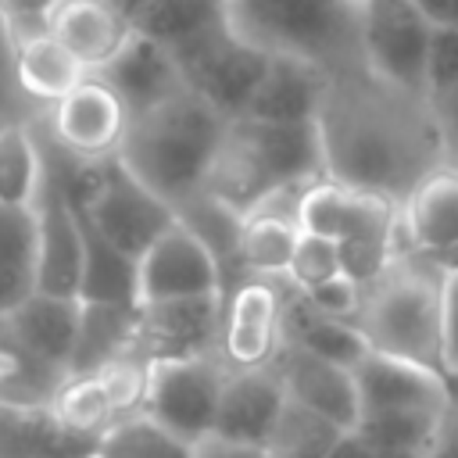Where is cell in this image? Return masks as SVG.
Returning <instances> with one entry per match:
<instances>
[{
  "label": "cell",
  "mask_w": 458,
  "mask_h": 458,
  "mask_svg": "<svg viewBox=\"0 0 458 458\" xmlns=\"http://www.w3.org/2000/svg\"><path fill=\"white\" fill-rule=\"evenodd\" d=\"M315 125L326 175L394 204L444 161L426 97L383 82L365 64L329 75Z\"/></svg>",
  "instance_id": "cell-1"
},
{
  "label": "cell",
  "mask_w": 458,
  "mask_h": 458,
  "mask_svg": "<svg viewBox=\"0 0 458 458\" xmlns=\"http://www.w3.org/2000/svg\"><path fill=\"white\" fill-rule=\"evenodd\" d=\"M225 129L229 122L222 114H215L190 89H179L175 97L129 118L118 161L175 211L204 186Z\"/></svg>",
  "instance_id": "cell-2"
},
{
  "label": "cell",
  "mask_w": 458,
  "mask_h": 458,
  "mask_svg": "<svg viewBox=\"0 0 458 458\" xmlns=\"http://www.w3.org/2000/svg\"><path fill=\"white\" fill-rule=\"evenodd\" d=\"M318 179L329 175L315 122L283 125L236 118L229 122L218 157L200 190L247 218L268 193L283 186H308Z\"/></svg>",
  "instance_id": "cell-3"
},
{
  "label": "cell",
  "mask_w": 458,
  "mask_h": 458,
  "mask_svg": "<svg viewBox=\"0 0 458 458\" xmlns=\"http://www.w3.org/2000/svg\"><path fill=\"white\" fill-rule=\"evenodd\" d=\"M440 293L444 272L422 254H401L379 279L361 286L354 329L376 354L404 358L444 372Z\"/></svg>",
  "instance_id": "cell-4"
},
{
  "label": "cell",
  "mask_w": 458,
  "mask_h": 458,
  "mask_svg": "<svg viewBox=\"0 0 458 458\" xmlns=\"http://www.w3.org/2000/svg\"><path fill=\"white\" fill-rule=\"evenodd\" d=\"M225 25L250 47L308 61L326 75L361 64L358 11L333 0H225Z\"/></svg>",
  "instance_id": "cell-5"
},
{
  "label": "cell",
  "mask_w": 458,
  "mask_h": 458,
  "mask_svg": "<svg viewBox=\"0 0 458 458\" xmlns=\"http://www.w3.org/2000/svg\"><path fill=\"white\" fill-rule=\"evenodd\" d=\"M179 75L193 97H200L215 114L225 122L243 118L265 68L268 54L240 39L225 21L211 25L208 32L172 47Z\"/></svg>",
  "instance_id": "cell-6"
},
{
  "label": "cell",
  "mask_w": 458,
  "mask_h": 458,
  "mask_svg": "<svg viewBox=\"0 0 458 458\" xmlns=\"http://www.w3.org/2000/svg\"><path fill=\"white\" fill-rule=\"evenodd\" d=\"M433 25L411 0H365L358 7L361 64L383 82L426 97V57Z\"/></svg>",
  "instance_id": "cell-7"
},
{
  "label": "cell",
  "mask_w": 458,
  "mask_h": 458,
  "mask_svg": "<svg viewBox=\"0 0 458 458\" xmlns=\"http://www.w3.org/2000/svg\"><path fill=\"white\" fill-rule=\"evenodd\" d=\"M290 293L293 290L283 279L261 276H247L225 290L218 340V358L225 369H261L279 358Z\"/></svg>",
  "instance_id": "cell-8"
},
{
  "label": "cell",
  "mask_w": 458,
  "mask_h": 458,
  "mask_svg": "<svg viewBox=\"0 0 458 458\" xmlns=\"http://www.w3.org/2000/svg\"><path fill=\"white\" fill-rule=\"evenodd\" d=\"M225 361L218 354L190 358V361H161L150 369L143 415L182 437L186 444H200L215 433L218 397L225 383Z\"/></svg>",
  "instance_id": "cell-9"
},
{
  "label": "cell",
  "mask_w": 458,
  "mask_h": 458,
  "mask_svg": "<svg viewBox=\"0 0 458 458\" xmlns=\"http://www.w3.org/2000/svg\"><path fill=\"white\" fill-rule=\"evenodd\" d=\"M297 225L301 233H315L333 243L390 240L397 247V258L411 254L404 229H401V204L379 193H369V190L344 186L336 179H318L304 190L301 208H297Z\"/></svg>",
  "instance_id": "cell-10"
},
{
  "label": "cell",
  "mask_w": 458,
  "mask_h": 458,
  "mask_svg": "<svg viewBox=\"0 0 458 458\" xmlns=\"http://www.w3.org/2000/svg\"><path fill=\"white\" fill-rule=\"evenodd\" d=\"M39 125L64 154L79 161H107L122 150L129 111L100 75H86L68 97L39 114Z\"/></svg>",
  "instance_id": "cell-11"
},
{
  "label": "cell",
  "mask_w": 458,
  "mask_h": 458,
  "mask_svg": "<svg viewBox=\"0 0 458 458\" xmlns=\"http://www.w3.org/2000/svg\"><path fill=\"white\" fill-rule=\"evenodd\" d=\"M218 340H222V297L136 304L132 351L143 354L150 365L218 354Z\"/></svg>",
  "instance_id": "cell-12"
},
{
  "label": "cell",
  "mask_w": 458,
  "mask_h": 458,
  "mask_svg": "<svg viewBox=\"0 0 458 458\" xmlns=\"http://www.w3.org/2000/svg\"><path fill=\"white\" fill-rule=\"evenodd\" d=\"M186 297H225V279L211 250L186 229H165L136 261V301H186Z\"/></svg>",
  "instance_id": "cell-13"
},
{
  "label": "cell",
  "mask_w": 458,
  "mask_h": 458,
  "mask_svg": "<svg viewBox=\"0 0 458 458\" xmlns=\"http://www.w3.org/2000/svg\"><path fill=\"white\" fill-rule=\"evenodd\" d=\"M32 211L39 229V293L79 297V279H82L79 215L47 165H43V182L32 200Z\"/></svg>",
  "instance_id": "cell-14"
},
{
  "label": "cell",
  "mask_w": 458,
  "mask_h": 458,
  "mask_svg": "<svg viewBox=\"0 0 458 458\" xmlns=\"http://www.w3.org/2000/svg\"><path fill=\"white\" fill-rule=\"evenodd\" d=\"M283 408H286V386L279 379L276 361L261 369H229L211 437L265 447L272 429L279 426Z\"/></svg>",
  "instance_id": "cell-15"
},
{
  "label": "cell",
  "mask_w": 458,
  "mask_h": 458,
  "mask_svg": "<svg viewBox=\"0 0 458 458\" xmlns=\"http://www.w3.org/2000/svg\"><path fill=\"white\" fill-rule=\"evenodd\" d=\"M279 379L286 386V401L326 419L336 429H354L361 411H358V394H354V376L347 365L315 358L301 347L283 344L276 358Z\"/></svg>",
  "instance_id": "cell-16"
},
{
  "label": "cell",
  "mask_w": 458,
  "mask_h": 458,
  "mask_svg": "<svg viewBox=\"0 0 458 458\" xmlns=\"http://www.w3.org/2000/svg\"><path fill=\"white\" fill-rule=\"evenodd\" d=\"M351 376H354L361 419L383 415V411H411V408H444L447 404L440 372L404 361V358L369 351L365 358L354 361Z\"/></svg>",
  "instance_id": "cell-17"
},
{
  "label": "cell",
  "mask_w": 458,
  "mask_h": 458,
  "mask_svg": "<svg viewBox=\"0 0 458 458\" xmlns=\"http://www.w3.org/2000/svg\"><path fill=\"white\" fill-rule=\"evenodd\" d=\"M401 229L411 254L437 261L458 243V165H433L401 200Z\"/></svg>",
  "instance_id": "cell-18"
},
{
  "label": "cell",
  "mask_w": 458,
  "mask_h": 458,
  "mask_svg": "<svg viewBox=\"0 0 458 458\" xmlns=\"http://www.w3.org/2000/svg\"><path fill=\"white\" fill-rule=\"evenodd\" d=\"M50 32L86 75H100L132 43L136 21L107 0H61Z\"/></svg>",
  "instance_id": "cell-19"
},
{
  "label": "cell",
  "mask_w": 458,
  "mask_h": 458,
  "mask_svg": "<svg viewBox=\"0 0 458 458\" xmlns=\"http://www.w3.org/2000/svg\"><path fill=\"white\" fill-rule=\"evenodd\" d=\"M79 318H82L79 297H54V293L36 290L29 301H21L14 311H7L0 318V326L32 358H39L50 369L68 372L75 340H79Z\"/></svg>",
  "instance_id": "cell-20"
},
{
  "label": "cell",
  "mask_w": 458,
  "mask_h": 458,
  "mask_svg": "<svg viewBox=\"0 0 458 458\" xmlns=\"http://www.w3.org/2000/svg\"><path fill=\"white\" fill-rule=\"evenodd\" d=\"M100 79L118 93L129 118L161 104V100H168V97H175L179 89H186L172 50L161 47L157 39L143 36V32L132 36V43L100 72Z\"/></svg>",
  "instance_id": "cell-21"
},
{
  "label": "cell",
  "mask_w": 458,
  "mask_h": 458,
  "mask_svg": "<svg viewBox=\"0 0 458 458\" xmlns=\"http://www.w3.org/2000/svg\"><path fill=\"white\" fill-rule=\"evenodd\" d=\"M326 82L329 75L308 61L297 57H272L268 54V68L243 111V118L250 122H315L322 97H326Z\"/></svg>",
  "instance_id": "cell-22"
},
{
  "label": "cell",
  "mask_w": 458,
  "mask_h": 458,
  "mask_svg": "<svg viewBox=\"0 0 458 458\" xmlns=\"http://www.w3.org/2000/svg\"><path fill=\"white\" fill-rule=\"evenodd\" d=\"M97 444L68 429L54 404L0 401V458H93Z\"/></svg>",
  "instance_id": "cell-23"
},
{
  "label": "cell",
  "mask_w": 458,
  "mask_h": 458,
  "mask_svg": "<svg viewBox=\"0 0 458 458\" xmlns=\"http://www.w3.org/2000/svg\"><path fill=\"white\" fill-rule=\"evenodd\" d=\"M64 190V186H61ZM72 200V197H68ZM75 208V204H72ZM79 215V233H82V279H79V301L89 304H125L136 308V258L118 250L86 215Z\"/></svg>",
  "instance_id": "cell-24"
},
{
  "label": "cell",
  "mask_w": 458,
  "mask_h": 458,
  "mask_svg": "<svg viewBox=\"0 0 458 458\" xmlns=\"http://www.w3.org/2000/svg\"><path fill=\"white\" fill-rule=\"evenodd\" d=\"M39 290V229L32 208L0 204V318Z\"/></svg>",
  "instance_id": "cell-25"
},
{
  "label": "cell",
  "mask_w": 458,
  "mask_h": 458,
  "mask_svg": "<svg viewBox=\"0 0 458 458\" xmlns=\"http://www.w3.org/2000/svg\"><path fill=\"white\" fill-rule=\"evenodd\" d=\"M14 54V79H18V89L21 97L43 114L50 111L61 97H68L82 79V64L57 43L54 32L39 36V39H29L21 43Z\"/></svg>",
  "instance_id": "cell-26"
},
{
  "label": "cell",
  "mask_w": 458,
  "mask_h": 458,
  "mask_svg": "<svg viewBox=\"0 0 458 458\" xmlns=\"http://www.w3.org/2000/svg\"><path fill=\"white\" fill-rule=\"evenodd\" d=\"M283 344L301 347V351H308L315 358L347 365V369H354V361L369 354L361 333L351 322H336V318H326V315L311 311L301 301V293H290L286 322H283Z\"/></svg>",
  "instance_id": "cell-27"
},
{
  "label": "cell",
  "mask_w": 458,
  "mask_h": 458,
  "mask_svg": "<svg viewBox=\"0 0 458 458\" xmlns=\"http://www.w3.org/2000/svg\"><path fill=\"white\" fill-rule=\"evenodd\" d=\"M175 222L186 225L218 261L225 290L233 283H240V261H236V247H240V229H243V215H236L233 208H225L222 200H215L211 193L197 190L193 197H186L175 208Z\"/></svg>",
  "instance_id": "cell-28"
},
{
  "label": "cell",
  "mask_w": 458,
  "mask_h": 458,
  "mask_svg": "<svg viewBox=\"0 0 458 458\" xmlns=\"http://www.w3.org/2000/svg\"><path fill=\"white\" fill-rule=\"evenodd\" d=\"M132 329H136V308L82 301L79 340H75L68 372H93V369L122 358L132 347Z\"/></svg>",
  "instance_id": "cell-29"
},
{
  "label": "cell",
  "mask_w": 458,
  "mask_h": 458,
  "mask_svg": "<svg viewBox=\"0 0 458 458\" xmlns=\"http://www.w3.org/2000/svg\"><path fill=\"white\" fill-rule=\"evenodd\" d=\"M43 182V150L32 118H7L0 125V204L32 208Z\"/></svg>",
  "instance_id": "cell-30"
},
{
  "label": "cell",
  "mask_w": 458,
  "mask_h": 458,
  "mask_svg": "<svg viewBox=\"0 0 458 458\" xmlns=\"http://www.w3.org/2000/svg\"><path fill=\"white\" fill-rule=\"evenodd\" d=\"M301 240V225L276 215H247L240 229V279L261 276V279H283L293 258V247Z\"/></svg>",
  "instance_id": "cell-31"
},
{
  "label": "cell",
  "mask_w": 458,
  "mask_h": 458,
  "mask_svg": "<svg viewBox=\"0 0 458 458\" xmlns=\"http://www.w3.org/2000/svg\"><path fill=\"white\" fill-rule=\"evenodd\" d=\"M50 404L68 429L93 437V440H100L114 422H122L118 404L107 383L100 379V372H68Z\"/></svg>",
  "instance_id": "cell-32"
},
{
  "label": "cell",
  "mask_w": 458,
  "mask_h": 458,
  "mask_svg": "<svg viewBox=\"0 0 458 458\" xmlns=\"http://www.w3.org/2000/svg\"><path fill=\"white\" fill-rule=\"evenodd\" d=\"M225 21L222 0H143L136 14V32L157 39L161 47H179L211 25Z\"/></svg>",
  "instance_id": "cell-33"
},
{
  "label": "cell",
  "mask_w": 458,
  "mask_h": 458,
  "mask_svg": "<svg viewBox=\"0 0 458 458\" xmlns=\"http://www.w3.org/2000/svg\"><path fill=\"white\" fill-rule=\"evenodd\" d=\"M93 458H193V444L140 411L114 422L100 437Z\"/></svg>",
  "instance_id": "cell-34"
},
{
  "label": "cell",
  "mask_w": 458,
  "mask_h": 458,
  "mask_svg": "<svg viewBox=\"0 0 458 458\" xmlns=\"http://www.w3.org/2000/svg\"><path fill=\"white\" fill-rule=\"evenodd\" d=\"M444 408H411V411L365 415V419H358L354 429L369 440L372 451H415V454H422Z\"/></svg>",
  "instance_id": "cell-35"
},
{
  "label": "cell",
  "mask_w": 458,
  "mask_h": 458,
  "mask_svg": "<svg viewBox=\"0 0 458 458\" xmlns=\"http://www.w3.org/2000/svg\"><path fill=\"white\" fill-rule=\"evenodd\" d=\"M340 433L344 429H336L326 419L286 401L279 426L272 429V437L265 444V458H329V447Z\"/></svg>",
  "instance_id": "cell-36"
},
{
  "label": "cell",
  "mask_w": 458,
  "mask_h": 458,
  "mask_svg": "<svg viewBox=\"0 0 458 458\" xmlns=\"http://www.w3.org/2000/svg\"><path fill=\"white\" fill-rule=\"evenodd\" d=\"M333 276H340V250H336V243L326 240V236H315V233H301L283 283L293 293H308V290H315L318 283H326Z\"/></svg>",
  "instance_id": "cell-37"
},
{
  "label": "cell",
  "mask_w": 458,
  "mask_h": 458,
  "mask_svg": "<svg viewBox=\"0 0 458 458\" xmlns=\"http://www.w3.org/2000/svg\"><path fill=\"white\" fill-rule=\"evenodd\" d=\"M61 0H0V32L11 50H18L29 39H39L54 29Z\"/></svg>",
  "instance_id": "cell-38"
},
{
  "label": "cell",
  "mask_w": 458,
  "mask_h": 458,
  "mask_svg": "<svg viewBox=\"0 0 458 458\" xmlns=\"http://www.w3.org/2000/svg\"><path fill=\"white\" fill-rule=\"evenodd\" d=\"M301 301H304L311 311L326 315V318H336V322H351V326H354V315H358V308H361V286L340 272V276L318 283L315 290L301 293Z\"/></svg>",
  "instance_id": "cell-39"
},
{
  "label": "cell",
  "mask_w": 458,
  "mask_h": 458,
  "mask_svg": "<svg viewBox=\"0 0 458 458\" xmlns=\"http://www.w3.org/2000/svg\"><path fill=\"white\" fill-rule=\"evenodd\" d=\"M458 86V25L433 29L429 57H426V93Z\"/></svg>",
  "instance_id": "cell-40"
},
{
  "label": "cell",
  "mask_w": 458,
  "mask_h": 458,
  "mask_svg": "<svg viewBox=\"0 0 458 458\" xmlns=\"http://www.w3.org/2000/svg\"><path fill=\"white\" fill-rule=\"evenodd\" d=\"M426 107H429V118L440 140V157L458 165V86L426 93Z\"/></svg>",
  "instance_id": "cell-41"
},
{
  "label": "cell",
  "mask_w": 458,
  "mask_h": 458,
  "mask_svg": "<svg viewBox=\"0 0 458 458\" xmlns=\"http://www.w3.org/2000/svg\"><path fill=\"white\" fill-rule=\"evenodd\" d=\"M0 114L7 118H39V111L21 97L18 79H14V54L0 32Z\"/></svg>",
  "instance_id": "cell-42"
},
{
  "label": "cell",
  "mask_w": 458,
  "mask_h": 458,
  "mask_svg": "<svg viewBox=\"0 0 458 458\" xmlns=\"http://www.w3.org/2000/svg\"><path fill=\"white\" fill-rule=\"evenodd\" d=\"M440 322H444V369H454L458 365V272H444Z\"/></svg>",
  "instance_id": "cell-43"
},
{
  "label": "cell",
  "mask_w": 458,
  "mask_h": 458,
  "mask_svg": "<svg viewBox=\"0 0 458 458\" xmlns=\"http://www.w3.org/2000/svg\"><path fill=\"white\" fill-rule=\"evenodd\" d=\"M422 458H458V408H444Z\"/></svg>",
  "instance_id": "cell-44"
},
{
  "label": "cell",
  "mask_w": 458,
  "mask_h": 458,
  "mask_svg": "<svg viewBox=\"0 0 458 458\" xmlns=\"http://www.w3.org/2000/svg\"><path fill=\"white\" fill-rule=\"evenodd\" d=\"M193 458H265V447H250V444H233L222 437H208L193 447Z\"/></svg>",
  "instance_id": "cell-45"
},
{
  "label": "cell",
  "mask_w": 458,
  "mask_h": 458,
  "mask_svg": "<svg viewBox=\"0 0 458 458\" xmlns=\"http://www.w3.org/2000/svg\"><path fill=\"white\" fill-rule=\"evenodd\" d=\"M411 4L433 29H454L458 25V0H411Z\"/></svg>",
  "instance_id": "cell-46"
},
{
  "label": "cell",
  "mask_w": 458,
  "mask_h": 458,
  "mask_svg": "<svg viewBox=\"0 0 458 458\" xmlns=\"http://www.w3.org/2000/svg\"><path fill=\"white\" fill-rule=\"evenodd\" d=\"M329 458H372V447H369V440H365L358 429H344V433L333 440Z\"/></svg>",
  "instance_id": "cell-47"
},
{
  "label": "cell",
  "mask_w": 458,
  "mask_h": 458,
  "mask_svg": "<svg viewBox=\"0 0 458 458\" xmlns=\"http://www.w3.org/2000/svg\"><path fill=\"white\" fill-rule=\"evenodd\" d=\"M440 379H444V397H447V404L458 408V365H454V369H444Z\"/></svg>",
  "instance_id": "cell-48"
},
{
  "label": "cell",
  "mask_w": 458,
  "mask_h": 458,
  "mask_svg": "<svg viewBox=\"0 0 458 458\" xmlns=\"http://www.w3.org/2000/svg\"><path fill=\"white\" fill-rule=\"evenodd\" d=\"M433 265H437L440 272H458V243H454V247H451L447 254H440V258H437Z\"/></svg>",
  "instance_id": "cell-49"
},
{
  "label": "cell",
  "mask_w": 458,
  "mask_h": 458,
  "mask_svg": "<svg viewBox=\"0 0 458 458\" xmlns=\"http://www.w3.org/2000/svg\"><path fill=\"white\" fill-rule=\"evenodd\" d=\"M107 4H114L118 11H125L132 21H136V14H140V7H143V0H107Z\"/></svg>",
  "instance_id": "cell-50"
},
{
  "label": "cell",
  "mask_w": 458,
  "mask_h": 458,
  "mask_svg": "<svg viewBox=\"0 0 458 458\" xmlns=\"http://www.w3.org/2000/svg\"><path fill=\"white\" fill-rule=\"evenodd\" d=\"M372 458H422L415 451H372Z\"/></svg>",
  "instance_id": "cell-51"
},
{
  "label": "cell",
  "mask_w": 458,
  "mask_h": 458,
  "mask_svg": "<svg viewBox=\"0 0 458 458\" xmlns=\"http://www.w3.org/2000/svg\"><path fill=\"white\" fill-rule=\"evenodd\" d=\"M333 4H340V7H351V11H358L365 0H333Z\"/></svg>",
  "instance_id": "cell-52"
},
{
  "label": "cell",
  "mask_w": 458,
  "mask_h": 458,
  "mask_svg": "<svg viewBox=\"0 0 458 458\" xmlns=\"http://www.w3.org/2000/svg\"><path fill=\"white\" fill-rule=\"evenodd\" d=\"M4 122H7V114H0V125H4Z\"/></svg>",
  "instance_id": "cell-53"
},
{
  "label": "cell",
  "mask_w": 458,
  "mask_h": 458,
  "mask_svg": "<svg viewBox=\"0 0 458 458\" xmlns=\"http://www.w3.org/2000/svg\"><path fill=\"white\" fill-rule=\"evenodd\" d=\"M222 4H225V0H222Z\"/></svg>",
  "instance_id": "cell-54"
}]
</instances>
